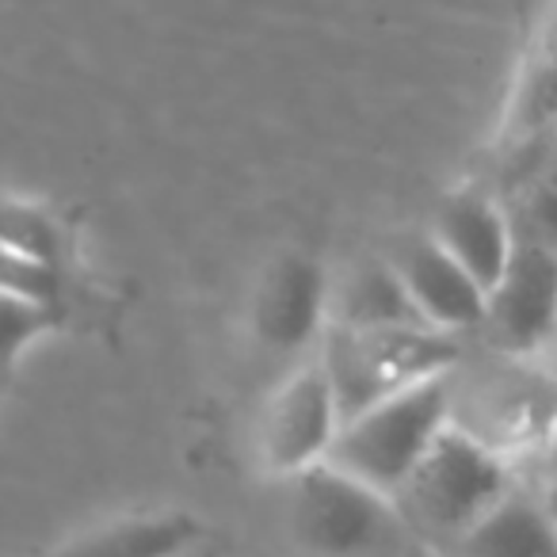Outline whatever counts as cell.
<instances>
[{
	"label": "cell",
	"mask_w": 557,
	"mask_h": 557,
	"mask_svg": "<svg viewBox=\"0 0 557 557\" xmlns=\"http://www.w3.org/2000/svg\"><path fill=\"white\" fill-rule=\"evenodd\" d=\"M450 420H455V374L417 382L344 420L329 462L397 500L409 473Z\"/></svg>",
	"instance_id": "cell-1"
},
{
	"label": "cell",
	"mask_w": 557,
	"mask_h": 557,
	"mask_svg": "<svg viewBox=\"0 0 557 557\" xmlns=\"http://www.w3.org/2000/svg\"><path fill=\"white\" fill-rule=\"evenodd\" d=\"M516 488L511 462L450 420L397 493V508L424 531L462 542Z\"/></svg>",
	"instance_id": "cell-2"
},
{
	"label": "cell",
	"mask_w": 557,
	"mask_h": 557,
	"mask_svg": "<svg viewBox=\"0 0 557 557\" xmlns=\"http://www.w3.org/2000/svg\"><path fill=\"white\" fill-rule=\"evenodd\" d=\"M329 348L321 351L341 397L344 420L379 405L382 397L428 379L455 374L462 363L458 333L432 325L397 329H341L333 325Z\"/></svg>",
	"instance_id": "cell-3"
},
{
	"label": "cell",
	"mask_w": 557,
	"mask_h": 557,
	"mask_svg": "<svg viewBox=\"0 0 557 557\" xmlns=\"http://www.w3.org/2000/svg\"><path fill=\"white\" fill-rule=\"evenodd\" d=\"M401 508L363 478L321 462L290 478V531L318 557H371L394 542Z\"/></svg>",
	"instance_id": "cell-4"
},
{
	"label": "cell",
	"mask_w": 557,
	"mask_h": 557,
	"mask_svg": "<svg viewBox=\"0 0 557 557\" xmlns=\"http://www.w3.org/2000/svg\"><path fill=\"white\" fill-rule=\"evenodd\" d=\"M455 424L500 458H527L557 424V374L539 359L496 356L488 371L455 382Z\"/></svg>",
	"instance_id": "cell-5"
},
{
	"label": "cell",
	"mask_w": 557,
	"mask_h": 557,
	"mask_svg": "<svg viewBox=\"0 0 557 557\" xmlns=\"http://www.w3.org/2000/svg\"><path fill=\"white\" fill-rule=\"evenodd\" d=\"M344 428V409L336 397L325 359L295 367L283 386L271 394L260 420V462L275 478H298L310 466L329 462L333 443Z\"/></svg>",
	"instance_id": "cell-6"
},
{
	"label": "cell",
	"mask_w": 557,
	"mask_h": 557,
	"mask_svg": "<svg viewBox=\"0 0 557 557\" xmlns=\"http://www.w3.org/2000/svg\"><path fill=\"white\" fill-rule=\"evenodd\" d=\"M496 356L539 359L557 344V245L546 237H519L508 271L488 290L481 325Z\"/></svg>",
	"instance_id": "cell-7"
},
{
	"label": "cell",
	"mask_w": 557,
	"mask_h": 557,
	"mask_svg": "<svg viewBox=\"0 0 557 557\" xmlns=\"http://www.w3.org/2000/svg\"><path fill=\"white\" fill-rule=\"evenodd\" d=\"M329 318V275L318 256L278 252L252 290V336L275 356H298L321 336Z\"/></svg>",
	"instance_id": "cell-8"
},
{
	"label": "cell",
	"mask_w": 557,
	"mask_h": 557,
	"mask_svg": "<svg viewBox=\"0 0 557 557\" xmlns=\"http://www.w3.org/2000/svg\"><path fill=\"white\" fill-rule=\"evenodd\" d=\"M394 268L401 271L405 287L417 298L420 313L443 333H470L485 325L488 290L478 278L428 233V237L405 240L394 256Z\"/></svg>",
	"instance_id": "cell-9"
},
{
	"label": "cell",
	"mask_w": 557,
	"mask_h": 557,
	"mask_svg": "<svg viewBox=\"0 0 557 557\" xmlns=\"http://www.w3.org/2000/svg\"><path fill=\"white\" fill-rule=\"evenodd\" d=\"M432 237L478 278L481 287L493 290L516 256V230L504 207L485 191H455L435 210Z\"/></svg>",
	"instance_id": "cell-10"
},
{
	"label": "cell",
	"mask_w": 557,
	"mask_h": 557,
	"mask_svg": "<svg viewBox=\"0 0 557 557\" xmlns=\"http://www.w3.org/2000/svg\"><path fill=\"white\" fill-rule=\"evenodd\" d=\"M458 549L462 557H557V511L516 485Z\"/></svg>",
	"instance_id": "cell-11"
},
{
	"label": "cell",
	"mask_w": 557,
	"mask_h": 557,
	"mask_svg": "<svg viewBox=\"0 0 557 557\" xmlns=\"http://www.w3.org/2000/svg\"><path fill=\"white\" fill-rule=\"evenodd\" d=\"M202 539V523L187 511L131 516L73 539L50 557H184Z\"/></svg>",
	"instance_id": "cell-12"
},
{
	"label": "cell",
	"mask_w": 557,
	"mask_h": 557,
	"mask_svg": "<svg viewBox=\"0 0 557 557\" xmlns=\"http://www.w3.org/2000/svg\"><path fill=\"white\" fill-rule=\"evenodd\" d=\"M336 325L341 329H397V325H432L420 313L417 298L405 287L394 260H379L359 268L336 295ZM435 329V325H432Z\"/></svg>",
	"instance_id": "cell-13"
},
{
	"label": "cell",
	"mask_w": 557,
	"mask_h": 557,
	"mask_svg": "<svg viewBox=\"0 0 557 557\" xmlns=\"http://www.w3.org/2000/svg\"><path fill=\"white\" fill-rule=\"evenodd\" d=\"M0 237H4V252L27 256V260H47L62 263V233L50 222V214L35 202H24L16 195L4 199V225H0Z\"/></svg>",
	"instance_id": "cell-14"
},
{
	"label": "cell",
	"mask_w": 557,
	"mask_h": 557,
	"mask_svg": "<svg viewBox=\"0 0 557 557\" xmlns=\"http://www.w3.org/2000/svg\"><path fill=\"white\" fill-rule=\"evenodd\" d=\"M58 313H62V306H39L27 302V298L4 295V367L9 371H16L20 351L27 344L39 341L47 329L58 325Z\"/></svg>",
	"instance_id": "cell-15"
},
{
	"label": "cell",
	"mask_w": 557,
	"mask_h": 557,
	"mask_svg": "<svg viewBox=\"0 0 557 557\" xmlns=\"http://www.w3.org/2000/svg\"><path fill=\"white\" fill-rule=\"evenodd\" d=\"M4 295L39 306H62V263L4 252Z\"/></svg>",
	"instance_id": "cell-16"
},
{
	"label": "cell",
	"mask_w": 557,
	"mask_h": 557,
	"mask_svg": "<svg viewBox=\"0 0 557 557\" xmlns=\"http://www.w3.org/2000/svg\"><path fill=\"white\" fill-rule=\"evenodd\" d=\"M534 462H539V478L557 493V424H554V432L546 435V443L534 450Z\"/></svg>",
	"instance_id": "cell-17"
},
{
	"label": "cell",
	"mask_w": 557,
	"mask_h": 557,
	"mask_svg": "<svg viewBox=\"0 0 557 557\" xmlns=\"http://www.w3.org/2000/svg\"><path fill=\"white\" fill-rule=\"evenodd\" d=\"M542 191H554L557 195V138H554V149H549L546 172H542Z\"/></svg>",
	"instance_id": "cell-18"
}]
</instances>
